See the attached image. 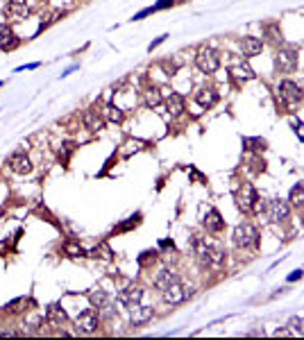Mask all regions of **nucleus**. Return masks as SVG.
Listing matches in <instances>:
<instances>
[{
    "label": "nucleus",
    "mask_w": 304,
    "mask_h": 340,
    "mask_svg": "<svg viewBox=\"0 0 304 340\" xmlns=\"http://www.w3.org/2000/svg\"><path fill=\"white\" fill-rule=\"evenodd\" d=\"M270 218H272V222L288 220V202L286 200H272L270 202Z\"/></svg>",
    "instance_id": "f3484780"
},
{
    "label": "nucleus",
    "mask_w": 304,
    "mask_h": 340,
    "mask_svg": "<svg viewBox=\"0 0 304 340\" xmlns=\"http://www.w3.org/2000/svg\"><path fill=\"white\" fill-rule=\"evenodd\" d=\"M0 86H2V82H0Z\"/></svg>",
    "instance_id": "58836bf2"
},
{
    "label": "nucleus",
    "mask_w": 304,
    "mask_h": 340,
    "mask_svg": "<svg viewBox=\"0 0 304 340\" xmlns=\"http://www.w3.org/2000/svg\"><path fill=\"white\" fill-rule=\"evenodd\" d=\"M290 204H295V207H302L304 204V184L298 182L293 188H290V195H288Z\"/></svg>",
    "instance_id": "b1692460"
},
{
    "label": "nucleus",
    "mask_w": 304,
    "mask_h": 340,
    "mask_svg": "<svg viewBox=\"0 0 304 340\" xmlns=\"http://www.w3.org/2000/svg\"><path fill=\"white\" fill-rule=\"evenodd\" d=\"M152 316H154V311H152V306H134L132 313H130V322H132L134 327H141L146 325V322L152 320Z\"/></svg>",
    "instance_id": "2eb2a0df"
},
{
    "label": "nucleus",
    "mask_w": 304,
    "mask_h": 340,
    "mask_svg": "<svg viewBox=\"0 0 304 340\" xmlns=\"http://www.w3.org/2000/svg\"><path fill=\"white\" fill-rule=\"evenodd\" d=\"M196 102L200 104V107H204V109L214 107V104L218 102V91L211 89V86H202V89L196 91Z\"/></svg>",
    "instance_id": "4468645a"
},
{
    "label": "nucleus",
    "mask_w": 304,
    "mask_h": 340,
    "mask_svg": "<svg viewBox=\"0 0 304 340\" xmlns=\"http://www.w3.org/2000/svg\"><path fill=\"white\" fill-rule=\"evenodd\" d=\"M288 327H290V331H293V334H304V320H302V318H290Z\"/></svg>",
    "instance_id": "7c9ffc66"
},
{
    "label": "nucleus",
    "mask_w": 304,
    "mask_h": 340,
    "mask_svg": "<svg viewBox=\"0 0 304 340\" xmlns=\"http://www.w3.org/2000/svg\"><path fill=\"white\" fill-rule=\"evenodd\" d=\"M232 75H234V77H238V79H250V77H254V73H252L250 66H234V68H232Z\"/></svg>",
    "instance_id": "cd10ccee"
},
{
    "label": "nucleus",
    "mask_w": 304,
    "mask_h": 340,
    "mask_svg": "<svg viewBox=\"0 0 304 340\" xmlns=\"http://www.w3.org/2000/svg\"><path fill=\"white\" fill-rule=\"evenodd\" d=\"M196 66L202 73H216L218 66H220V57H218V52H214V50L202 48L200 52L196 54Z\"/></svg>",
    "instance_id": "f03ea898"
},
{
    "label": "nucleus",
    "mask_w": 304,
    "mask_h": 340,
    "mask_svg": "<svg viewBox=\"0 0 304 340\" xmlns=\"http://www.w3.org/2000/svg\"><path fill=\"white\" fill-rule=\"evenodd\" d=\"M175 281H180V277H177L175 272L162 270V272H157V277H154V286H157L159 291H164V288H168L170 284H175Z\"/></svg>",
    "instance_id": "412c9836"
},
{
    "label": "nucleus",
    "mask_w": 304,
    "mask_h": 340,
    "mask_svg": "<svg viewBox=\"0 0 304 340\" xmlns=\"http://www.w3.org/2000/svg\"><path fill=\"white\" fill-rule=\"evenodd\" d=\"M82 123L86 129H102L104 127V116L98 111V109H86V111L82 113Z\"/></svg>",
    "instance_id": "ddd939ff"
},
{
    "label": "nucleus",
    "mask_w": 304,
    "mask_h": 340,
    "mask_svg": "<svg viewBox=\"0 0 304 340\" xmlns=\"http://www.w3.org/2000/svg\"><path fill=\"white\" fill-rule=\"evenodd\" d=\"M172 2H182V0H172Z\"/></svg>",
    "instance_id": "e433bc0d"
},
{
    "label": "nucleus",
    "mask_w": 304,
    "mask_h": 340,
    "mask_svg": "<svg viewBox=\"0 0 304 340\" xmlns=\"http://www.w3.org/2000/svg\"><path fill=\"white\" fill-rule=\"evenodd\" d=\"M302 277V270H295L293 275H288V281H295V279H300Z\"/></svg>",
    "instance_id": "f704fd0d"
},
{
    "label": "nucleus",
    "mask_w": 304,
    "mask_h": 340,
    "mask_svg": "<svg viewBox=\"0 0 304 340\" xmlns=\"http://www.w3.org/2000/svg\"><path fill=\"white\" fill-rule=\"evenodd\" d=\"M28 14H30V7H28L25 0H10V2L5 5V16L12 20H20Z\"/></svg>",
    "instance_id": "9b49d317"
},
{
    "label": "nucleus",
    "mask_w": 304,
    "mask_h": 340,
    "mask_svg": "<svg viewBox=\"0 0 304 340\" xmlns=\"http://www.w3.org/2000/svg\"><path fill=\"white\" fill-rule=\"evenodd\" d=\"M98 325H100V316L96 309H88V311H84V313H80L78 329L82 331V334H94V331L98 329Z\"/></svg>",
    "instance_id": "423d86ee"
},
{
    "label": "nucleus",
    "mask_w": 304,
    "mask_h": 340,
    "mask_svg": "<svg viewBox=\"0 0 304 340\" xmlns=\"http://www.w3.org/2000/svg\"><path fill=\"white\" fill-rule=\"evenodd\" d=\"M46 320H48L52 327H62V325L68 322V316H66V311L59 304H50L48 309H46Z\"/></svg>",
    "instance_id": "dca6fc26"
},
{
    "label": "nucleus",
    "mask_w": 304,
    "mask_h": 340,
    "mask_svg": "<svg viewBox=\"0 0 304 340\" xmlns=\"http://www.w3.org/2000/svg\"><path fill=\"white\" fill-rule=\"evenodd\" d=\"M154 261H157V252H154V250H146V252H141V254H138V266H141V268L152 266Z\"/></svg>",
    "instance_id": "bb28decb"
},
{
    "label": "nucleus",
    "mask_w": 304,
    "mask_h": 340,
    "mask_svg": "<svg viewBox=\"0 0 304 340\" xmlns=\"http://www.w3.org/2000/svg\"><path fill=\"white\" fill-rule=\"evenodd\" d=\"M64 252L68 254V257H86V252H84L80 245H73V243H68V245L64 247Z\"/></svg>",
    "instance_id": "c85d7f7f"
},
{
    "label": "nucleus",
    "mask_w": 304,
    "mask_h": 340,
    "mask_svg": "<svg viewBox=\"0 0 304 340\" xmlns=\"http://www.w3.org/2000/svg\"><path fill=\"white\" fill-rule=\"evenodd\" d=\"M75 150V143L73 141H68V143H64V152H59V159L62 161H68V157H70V152Z\"/></svg>",
    "instance_id": "473e14b6"
},
{
    "label": "nucleus",
    "mask_w": 304,
    "mask_h": 340,
    "mask_svg": "<svg viewBox=\"0 0 304 340\" xmlns=\"http://www.w3.org/2000/svg\"><path fill=\"white\" fill-rule=\"evenodd\" d=\"M275 68L280 73H293L298 68V50L284 48L275 54Z\"/></svg>",
    "instance_id": "7ed1b4c3"
},
{
    "label": "nucleus",
    "mask_w": 304,
    "mask_h": 340,
    "mask_svg": "<svg viewBox=\"0 0 304 340\" xmlns=\"http://www.w3.org/2000/svg\"><path fill=\"white\" fill-rule=\"evenodd\" d=\"M162 247H170L172 250V241H162Z\"/></svg>",
    "instance_id": "c9c22d12"
},
{
    "label": "nucleus",
    "mask_w": 304,
    "mask_h": 340,
    "mask_svg": "<svg viewBox=\"0 0 304 340\" xmlns=\"http://www.w3.org/2000/svg\"><path fill=\"white\" fill-rule=\"evenodd\" d=\"M143 297V291L138 286H134V284H130V286H125L123 291L118 293V302L125 306H136L138 302H141Z\"/></svg>",
    "instance_id": "f8f14e48"
},
{
    "label": "nucleus",
    "mask_w": 304,
    "mask_h": 340,
    "mask_svg": "<svg viewBox=\"0 0 304 340\" xmlns=\"http://www.w3.org/2000/svg\"><path fill=\"white\" fill-rule=\"evenodd\" d=\"M234 243L238 247H252L259 243V232H256L254 225H238L234 229Z\"/></svg>",
    "instance_id": "f257e3e1"
},
{
    "label": "nucleus",
    "mask_w": 304,
    "mask_h": 340,
    "mask_svg": "<svg viewBox=\"0 0 304 340\" xmlns=\"http://www.w3.org/2000/svg\"><path fill=\"white\" fill-rule=\"evenodd\" d=\"M222 261H225V250H222L220 243H206L202 263H204V266H220Z\"/></svg>",
    "instance_id": "0eeeda50"
},
{
    "label": "nucleus",
    "mask_w": 304,
    "mask_h": 340,
    "mask_svg": "<svg viewBox=\"0 0 304 340\" xmlns=\"http://www.w3.org/2000/svg\"><path fill=\"white\" fill-rule=\"evenodd\" d=\"M104 116H107L112 123H123V118H125V113L120 111L116 104H107V109H104Z\"/></svg>",
    "instance_id": "a878e982"
},
{
    "label": "nucleus",
    "mask_w": 304,
    "mask_h": 340,
    "mask_svg": "<svg viewBox=\"0 0 304 340\" xmlns=\"http://www.w3.org/2000/svg\"><path fill=\"white\" fill-rule=\"evenodd\" d=\"M164 41H166V34H164V36H159L157 41H152V43H150V50H152V48H157V45H159V43H164Z\"/></svg>",
    "instance_id": "72a5a7b5"
},
{
    "label": "nucleus",
    "mask_w": 304,
    "mask_h": 340,
    "mask_svg": "<svg viewBox=\"0 0 304 340\" xmlns=\"http://www.w3.org/2000/svg\"><path fill=\"white\" fill-rule=\"evenodd\" d=\"M94 257H100V259H104V261H112V250H109L107 245H98L94 250Z\"/></svg>",
    "instance_id": "c756f323"
},
{
    "label": "nucleus",
    "mask_w": 304,
    "mask_h": 340,
    "mask_svg": "<svg viewBox=\"0 0 304 340\" xmlns=\"http://www.w3.org/2000/svg\"><path fill=\"white\" fill-rule=\"evenodd\" d=\"M256 191L250 186V184H243V188L238 191V195H236V204H238L240 211H252V207H254V200H256Z\"/></svg>",
    "instance_id": "6e6552de"
},
{
    "label": "nucleus",
    "mask_w": 304,
    "mask_h": 340,
    "mask_svg": "<svg viewBox=\"0 0 304 340\" xmlns=\"http://www.w3.org/2000/svg\"><path fill=\"white\" fill-rule=\"evenodd\" d=\"M202 225L206 227L209 234H220L222 229H225V220H222V216L218 213V209H209L206 216L202 218Z\"/></svg>",
    "instance_id": "9d476101"
},
{
    "label": "nucleus",
    "mask_w": 304,
    "mask_h": 340,
    "mask_svg": "<svg viewBox=\"0 0 304 340\" xmlns=\"http://www.w3.org/2000/svg\"><path fill=\"white\" fill-rule=\"evenodd\" d=\"M146 104L148 107H157V104H162V89H157V86L148 89L146 91Z\"/></svg>",
    "instance_id": "393cba45"
},
{
    "label": "nucleus",
    "mask_w": 304,
    "mask_h": 340,
    "mask_svg": "<svg viewBox=\"0 0 304 340\" xmlns=\"http://www.w3.org/2000/svg\"><path fill=\"white\" fill-rule=\"evenodd\" d=\"M191 247H193V252H196V257L202 261L204 250H206V238L200 236V234H193V236H191Z\"/></svg>",
    "instance_id": "5701e85b"
},
{
    "label": "nucleus",
    "mask_w": 304,
    "mask_h": 340,
    "mask_svg": "<svg viewBox=\"0 0 304 340\" xmlns=\"http://www.w3.org/2000/svg\"><path fill=\"white\" fill-rule=\"evenodd\" d=\"M261 48H264V41L256 39V36H246V39L240 41V50H243V54H248V57L259 54Z\"/></svg>",
    "instance_id": "6ab92c4d"
},
{
    "label": "nucleus",
    "mask_w": 304,
    "mask_h": 340,
    "mask_svg": "<svg viewBox=\"0 0 304 340\" xmlns=\"http://www.w3.org/2000/svg\"><path fill=\"white\" fill-rule=\"evenodd\" d=\"M0 216H2V209H0Z\"/></svg>",
    "instance_id": "4c0bfd02"
},
{
    "label": "nucleus",
    "mask_w": 304,
    "mask_h": 340,
    "mask_svg": "<svg viewBox=\"0 0 304 340\" xmlns=\"http://www.w3.org/2000/svg\"><path fill=\"white\" fill-rule=\"evenodd\" d=\"M7 166H10L12 173L16 175H28L32 173V161H30V157L25 152H14L7 157Z\"/></svg>",
    "instance_id": "20e7f679"
},
{
    "label": "nucleus",
    "mask_w": 304,
    "mask_h": 340,
    "mask_svg": "<svg viewBox=\"0 0 304 340\" xmlns=\"http://www.w3.org/2000/svg\"><path fill=\"white\" fill-rule=\"evenodd\" d=\"M138 220H141V213H136V216H132L128 222H125V225H120V227H118V232H128V229H132V227H136V225H138Z\"/></svg>",
    "instance_id": "2f4dec72"
},
{
    "label": "nucleus",
    "mask_w": 304,
    "mask_h": 340,
    "mask_svg": "<svg viewBox=\"0 0 304 340\" xmlns=\"http://www.w3.org/2000/svg\"><path fill=\"white\" fill-rule=\"evenodd\" d=\"M280 95L286 100L288 104H295V102H300V100L304 98V91H302V86L300 84H295V82H290V79H284V82L280 84Z\"/></svg>",
    "instance_id": "39448f33"
},
{
    "label": "nucleus",
    "mask_w": 304,
    "mask_h": 340,
    "mask_svg": "<svg viewBox=\"0 0 304 340\" xmlns=\"http://www.w3.org/2000/svg\"><path fill=\"white\" fill-rule=\"evenodd\" d=\"M16 45H18V36L14 34V30L7 27V25H0V50L10 52V50H14Z\"/></svg>",
    "instance_id": "a211bd4d"
},
{
    "label": "nucleus",
    "mask_w": 304,
    "mask_h": 340,
    "mask_svg": "<svg viewBox=\"0 0 304 340\" xmlns=\"http://www.w3.org/2000/svg\"><path fill=\"white\" fill-rule=\"evenodd\" d=\"M162 295H164L166 304H182V302L186 300V288L182 286L180 281H175V284H170L168 288H164Z\"/></svg>",
    "instance_id": "1a4fd4ad"
},
{
    "label": "nucleus",
    "mask_w": 304,
    "mask_h": 340,
    "mask_svg": "<svg viewBox=\"0 0 304 340\" xmlns=\"http://www.w3.org/2000/svg\"><path fill=\"white\" fill-rule=\"evenodd\" d=\"M88 302H91V306L94 309H104V306L109 304V295L104 291H91L88 293Z\"/></svg>",
    "instance_id": "4be33fe9"
},
{
    "label": "nucleus",
    "mask_w": 304,
    "mask_h": 340,
    "mask_svg": "<svg viewBox=\"0 0 304 340\" xmlns=\"http://www.w3.org/2000/svg\"><path fill=\"white\" fill-rule=\"evenodd\" d=\"M166 111L170 113V116H180V113L184 111V98H182L180 93H170L166 100Z\"/></svg>",
    "instance_id": "aec40b11"
}]
</instances>
